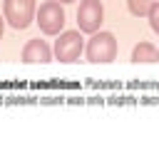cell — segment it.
Listing matches in <instances>:
<instances>
[{"label":"cell","mask_w":159,"mask_h":149,"mask_svg":"<svg viewBox=\"0 0 159 149\" xmlns=\"http://www.w3.org/2000/svg\"><path fill=\"white\" fill-rule=\"evenodd\" d=\"M84 55L94 65H109L117 60V37L112 32H92L89 42H84Z\"/></svg>","instance_id":"1"},{"label":"cell","mask_w":159,"mask_h":149,"mask_svg":"<svg viewBox=\"0 0 159 149\" xmlns=\"http://www.w3.org/2000/svg\"><path fill=\"white\" fill-rule=\"evenodd\" d=\"M84 52V40L80 35V30H65L57 35L55 45H52V57L60 62H77L80 55Z\"/></svg>","instance_id":"2"},{"label":"cell","mask_w":159,"mask_h":149,"mask_svg":"<svg viewBox=\"0 0 159 149\" xmlns=\"http://www.w3.org/2000/svg\"><path fill=\"white\" fill-rule=\"evenodd\" d=\"M35 20L37 27L45 35H60L65 27V7L57 0H47L40 5V10H35Z\"/></svg>","instance_id":"3"},{"label":"cell","mask_w":159,"mask_h":149,"mask_svg":"<svg viewBox=\"0 0 159 149\" xmlns=\"http://www.w3.org/2000/svg\"><path fill=\"white\" fill-rule=\"evenodd\" d=\"M35 0H5L2 10H5V20L15 27V30H25L30 27V22L35 20Z\"/></svg>","instance_id":"4"},{"label":"cell","mask_w":159,"mask_h":149,"mask_svg":"<svg viewBox=\"0 0 159 149\" xmlns=\"http://www.w3.org/2000/svg\"><path fill=\"white\" fill-rule=\"evenodd\" d=\"M104 20V5L99 0H82L77 7V25L80 32H97Z\"/></svg>","instance_id":"5"},{"label":"cell","mask_w":159,"mask_h":149,"mask_svg":"<svg viewBox=\"0 0 159 149\" xmlns=\"http://www.w3.org/2000/svg\"><path fill=\"white\" fill-rule=\"evenodd\" d=\"M52 60V50L45 40L35 37V40H27L25 47H22V62L25 65H47Z\"/></svg>","instance_id":"6"},{"label":"cell","mask_w":159,"mask_h":149,"mask_svg":"<svg viewBox=\"0 0 159 149\" xmlns=\"http://www.w3.org/2000/svg\"><path fill=\"white\" fill-rule=\"evenodd\" d=\"M157 62V47L152 42H137L132 50V65H154Z\"/></svg>","instance_id":"7"},{"label":"cell","mask_w":159,"mask_h":149,"mask_svg":"<svg viewBox=\"0 0 159 149\" xmlns=\"http://www.w3.org/2000/svg\"><path fill=\"white\" fill-rule=\"evenodd\" d=\"M127 5H129V12H132L134 17H144V15L149 12L152 0H127Z\"/></svg>","instance_id":"8"},{"label":"cell","mask_w":159,"mask_h":149,"mask_svg":"<svg viewBox=\"0 0 159 149\" xmlns=\"http://www.w3.org/2000/svg\"><path fill=\"white\" fill-rule=\"evenodd\" d=\"M147 17H149V25H152V30L159 35V0H152V5H149V12H147Z\"/></svg>","instance_id":"9"},{"label":"cell","mask_w":159,"mask_h":149,"mask_svg":"<svg viewBox=\"0 0 159 149\" xmlns=\"http://www.w3.org/2000/svg\"><path fill=\"white\" fill-rule=\"evenodd\" d=\"M2 32H5V22H2V17H0V40H2Z\"/></svg>","instance_id":"10"},{"label":"cell","mask_w":159,"mask_h":149,"mask_svg":"<svg viewBox=\"0 0 159 149\" xmlns=\"http://www.w3.org/2000/svg\"><path fill=\"white\" fill-rule=\"evenodd\" d=\"M57 2H62V5H67V2H75V0H57Z\"/></svg>","instance_id":"11"},{"label":"cell","mask_w":159,"mask_h":149,"mask_svg":"<svg viewBox=\"0 0 159 149\" xmlns=\"http://www.w3.org/2000/svg\"><path fill=\"white\" fill-rule=\"evenodd\" d=\"M157 62H159V50H157Z\"/></svg>","instance_id":"12"}]
</instances>
